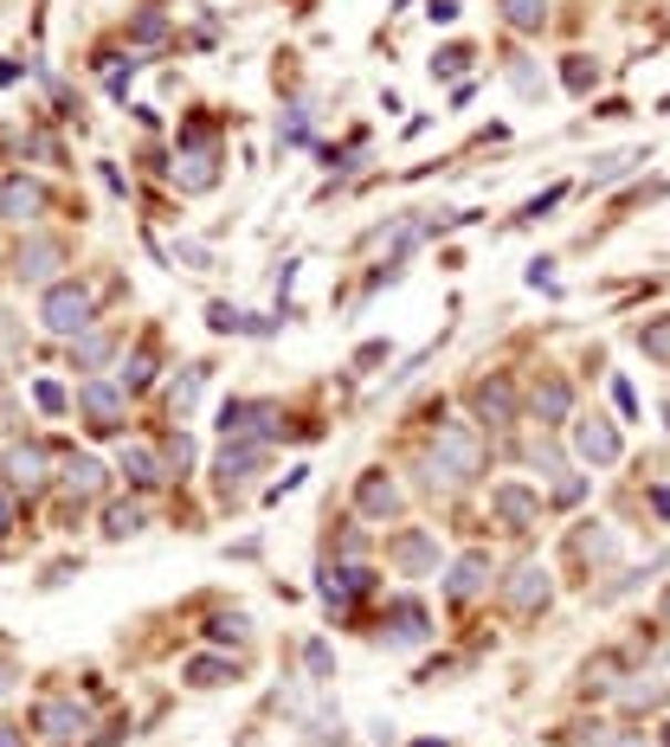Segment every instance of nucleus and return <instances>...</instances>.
Listing matches in <instances>:
<instances>
[{
  "instance_id": "20",
  "label": "nucleus",
  "mask_w": 670,
  "mask_h": 747,
  "mask_svg": "<svg viewBox=\"0 0 670 747\" xmlns=\"http://www.w3.org/2000/svg\"><path fill=\"white\" fill-rule=\"evenodd\" d=\"M181 683H187V690H226V683H239V657L200 651V657H187V664H181Z\"/></svg>"
},
{
  "instance_id": "9",
  "label": "nucleus",
  "mask_w": 670,
  "mask_h": 747,
  "mask_svg": "<svg viewBox=\"0 0 670 747\" xmlns=\"http://www.w3.org/2000/svg\"><path fill=\"white\" fill-rule=\"evenodd\" d=\"M490 516L510 528V535H528L542 523V490L535 484H496L490 490Z\"/></svg>"
},
{
  "instance_id": "16",
  "label": "nucleus",
  "mask_w": 670,
  "mask_h": 747,
  "mask_svg": "<svg viewBox=\"0 0 670 747\" xmlns=\"http://www.w3.org/2000/svg\"><path fill=\"white\" fill-rule=\"evenodd\" d=\"M355 509H362L368 523H394V516L407 509V496H400V484H394L387 471H362V484H355Z\"/></svg>"
},
{
  "instance_id": "11",
  "label": "nucleus",
  "mask_w": 670,
  "mask_h": 747,
  "mask_svg": "<svg viewBox=\"0 0 670 747\" xmlns=\"http://www.w3.org/2000/svg\"><path fill=\"white\" fill-rule=\"evenodd\" d=\"M116 471L129 477L136 490H161L168 477H175V464H168V451L149 445V439H129V445L116 451Z\"/></svg>"
},
{
  "instance_id": "47",
  "label": "nucleus",
  "mask_w": 670,
  "mask_h": 747,
  "mask_svg": "<svg viewBox=\"0 0 670 747\" xmlns=\"http://www.w3.org/2000/svg\"><path fill=\"white\" fill-rule=\"evenodd\" d=\"M651 509H658V523H670V484L651 490Z\"/></svg>"
},
{
  "instance_id": "52",
  "label": "nucleus",
  "mask_w": 670,
  "mask_h": 747,
  "mask_svg": "<svg viewBox=\"0 0 670 747\" xmlns=\"http://www.w3.org/2000/svg\"><path fill=\"white\" fill-rule=\"evenodd\" d=\"M412 747H446V741H412Z\"/></svg>"
},
{
  "instance_id": "35",
  "label": "nucleus",
  "mask_w": 670,
  "mask_h": 747,
  "mask_svg": "<svg viewBox=\"0 0 670 747\" xmlns=\"http://www.w3.org/2000/svg\"><path fill=\"white\" fill-rule=\"evenodd\" d=\"M303 664H310V676H316V683H335V657H329V644H323V638H310V644H303Z\"/></svg>"
},
{
  "instance_id": "17",
  "label": "nucleus",
  "mask_w": 670,
  "mask_h": 747,
  "mask_svg": "<svg viewBox=\"0 0 670 747\" xmlns=\"http://www.w3.org/2000/svg\"><path fill=\"white\" fill-rule=\"evenodd\" d=\"M316 580H323V599H329V606H348V599L374 593V567H368V560H335V567L323 560Z\"/></svg>"
},
{
  "instance_id": "22",
  "label": "nucleus",
  "mask_w": 670,
  "mask_h": 747,
  "mask_svg": "<svg viewBox=\"0 0 670 747\" xmlns=\"http://www.w3.org/2000/svg\"><path fill=\"white\" fill-rule=\"evenodd\" d=\"M528 407L542 412V425H561V419L574 412V387H567L561 374H542V380L528 387Z\"/></svg>"
},
{
  "instance_id": "39",
  "label": "nucleus",
  "mask_w": 670,
  "mask_h": 747,
  "mask_svg": "<svg viewBox=\"0 0 670 747\" xmlns=\"http://www.w3.org/2000/svg\"><path fill=\"white\" fill-rule=\"evenodd\" d=\"M587 690H613V676H619V657H594V664H587Z\"/></svg>"
},
{
  "instance_id": "26",
  "label": "nucleus",
  "mask_w": 670,
  "mask_h": 747,
  "mask_svg": "<svg viewBox=\"0 0 670 747\" xmlns=\"http://www.w3.org/2000/svg\"><path fill=\"white\" fill-rule=\"evenodd\" d=\"M155 368H161V361H155V348H136V355H123V368H116V387H123L129 400H143V393L155 387Z\"/></svg>"
},
{
  "instance_id": "53",
  "label": "nucleus",
  "mask_w": 670,
  "mask_h": 747,
  "mask_svg": "<svg viewBox=\"0 0 670 747\" xmlns=\"http://www.w3.org/2000/svg\"><path fill=\"white\" fill-rule=\"evenodd\" d=\"M664 425H670V400H664Z\"/></svg>"
},
{
  "instance_id": "21",
  "label": "nucleus",
  "mask_w": 670,
  "mask_h": 747,
  "mask_svg": "<svg viewBox=\"0 0 670 747\" xmlns=\"http://www.w3.org/2000/svg\"><path fill=\"white\" fill-rule=\"evenodd\" d=\"M574 451H580L587 464H619V432H613V425L594 412V419H580V425H574Z\"/></svg>"
},
{
  "instance_id": "6",
  "label": "nucleus",
  "mask_w": 670,
  "mask_h": 747,
  "mask_svg": "<svg viewBox=\"0 0 670 747\" xmlns=\"http://www.w3.org/2000/svg\"><path fill=\"white\" fill-rule=\"evenodd\" d=\"M59 271H65V239H52V232H27L20 239V252H13V277L20 284H59Z\"/></svg>"
},
{
  "instance_id": "14",
  "label": "nucleus",
  "mask_w": 670,
  "mask_h": 747,
  "mask_svg": "<svg viewBox=\"0 0 670 747\" xmlns=\"http://www.w3.org/2000/svg\"><path fill=\"white\" fill-rule=\"evenodd\" d=\"M33 728L45 741H72V735H91V709L77 696H45L33 709Z\"/></svg>"
},
{
  "instance_id": "30",
  "label": "nucleus",
  "mask_w": 670,
  "mask_h": 747,
  "mask_svg": "<svg viewBox=\"0 0 670 747\" xmlns=\"http://www.w3.org/2000/svg\"><path fill=\"white\" fill-rule=\"evenodd\" d=\"M143 523H149V509H143V503H111V509H104V535H111V541L143 535Z\"/></svg>"
},
{
  "instance_id": "48",
  "label": "nucleus",
  "mask_w": 670,
  "mask_h": 747,
  "mask_svg": "<svg viewBox=\"0 0 670 747\" xmlns=\"http://www.w3.org/2000/svg\"><path fill=\"white\" fill-rule=\"evenodd\" d=\"M613 747H651V741H645L638 728H619V741H613Z\"/></svg>"
},
{
  "instance_id": "41",
  "label": "nucleus",
  "mask_w": 670,
  "mask_h": 747,
  "mask_svg": "<svg viewBox=\"0 0 670 747\" xmlns=\"http://www.w3.org/2000/svg\"><path fill=\"white\" fill-rule=\"evenodd\" d=\"M510 77H516L522 97H542V77H535V65H528V59H510Z\"/></svg>"
},
{
  "instance_id": "54",
  "label": "nucleus",
  "mask_w": 670,
  "mask_h": 747,
  "mask_svg": "<svg viewBox=\"0 0 670 747\" xmlns=\"http://www.w3.org/2000/svg\"><path fill=\"white\" fill-rule=\"evenodd\" d=\"M0 271H7V252H0Z\"/></svg>"
},
{
  "instance_id": "24",
  "label": "nucleus",
  "mask_w": 670,
  "mask_h": 747,
  "mask_svg": "<svg viewBox=\"0 0 670 747\" xmlns=\"http://www.w3.org/2000/svg\"><path fill=\"white\" fill-rule=\"evenodd\" d=\"M111 355H116V329H111V323H97V329H84V336L72 341V368L77 374H97Z\"/></svg>"
},
{
  "instance_id": "40",
  "label": "nucleus",
  "mask_w": 670,
  "mask_h": 747,
  "mask_svg": "<svg viewBox=\"0 0 670 747\" xmlns=\"http://www.w3.org/2000/svg\"><path fill=\"white\" fill-rule=\"evenodd\" d=\"M561 193H567V187H548V193H542V200H528V207H522V213H516V225L542 220V213H555V207H561Z\"/></svg>"
},
{
  "instance_id": "18",
  "label": "nucleus",
  "mask_w": 670,
  "mask_h": 747,
  "mask_svg": "<svg viewBox=\"0 0 670 747\" xmlns=\"http://www.w3.org/2000/svg\"><path fill=\"white\" fill-rule=\"evenodd\" d=\"M380 638H387V644H400V651L426 644V638H432L426 606H419V599H394V606H387V619H380Z\"/></svg>"
},
{
  "instance_id": "37",
  "label": "nucleus",
  "mask_w": 670,
  "mask_h": 747,
  "mask_svg": "<svg viewBox=\"0 0 670 747\" xmlns=\"http://www.w3.org/2000/svg\"><path fill=\"white\" fill-rule=\"evenodd\" d=\"M471 65V45H446V52H432V77H458Z\"/></svg>"
},
{
  "instance_id": "1",
  "label": "nucleus",
  "mask_w": 670,
  "mask_h": 747,
  "mask_svg": "<svg viewBox=\"0 0 670 747\" xmlns=\"http://www.w3.org/2000/svg\"><path fill=\"white\" fill-rule=\"evenodd\" d=\"M490 464V445H484V425L478 419H446L432 432V471L446 484H478Z\"/></svg>"
},
{
  "instance_id": "19",
  "label": "nucleus",
  "mask_w": 670,
  "mask_h": 747,
  "mask_svg": "<svg viewBox=\"0 0 670 747\" xmlns=\"http://www.w3.org/2000/svg\"><path fill=\"white\" fill-rule=\"evenodd\" d=\"M387 560H394L400 574H426V567H439V541H432L426 528H407V535L387 541Z\"/></svg>"
},
{
  "instance_id": "43",
  "label": "nucleus",
  "mask_w": 670,
  "mask_h": 747,
  "mask_svg": "<svg viewBox=\"0 0 670 747\" xmlns=\"http://www.w3.org/2000/svg\"><path fill=\"white\" fill-rule=\"evenodd\" d=\"M580 496H587V484H580V477H567V471H561V484H555V503H580Z\"/></svg>"
},
{
  "instance_id": "28",
  "label": "nucleus",
  "mask_w": 670,
  "mask_h": 747,
  "mask_svg": "<svg viewBox=\"0 0 670 747\" xmlns=\"http://www.w3.org/2000/svg\"><path fill=\"white\" fill-rule=\"evenodd\" d=\"M574 555L580 560H613L619 555V535H613L606 523H580L574 528Z\"/></svg>"
},
{
  "instance_id": "34",
  "label": "nucleus",
  "mask_w": 670,
  "mask_h": 747,
  "mask_svg": "<svg viewBox=\"0 0 670 747\" xmlns=\"http://www.w3.org/2000/svg\"><path fill=\"white\" fill-rule=\"evenodd\" d=\"M632 161H638V149H626V155H599L594 175H587V187H613L619 175H626V168H632Z\"/></svg>"
},
{
  "instance_id": "12",
  "label": "nucleus",
  "mask_w": 670,
  "mask_h": 747,
  "mask_svg": "<svg viewBox=\"0 0 670 747\" xmlns=\"http://www.w3.org/2000/svg\"><path fill=\"white\" fill-rule=\"evenodd\" d=\"M278 425V400H226L220 407V439H271Z\"/></svg>"
},
{
  "instance_id": "46",
  "label": "nucleus",
  "mask_w": 670,
  "mask_h": 747,
  "mask_svg": "<svg viewBox=\"0 0 670 747\" xmlns=\"http://www.w3.org/2000/svg\"><path fill=\"white\" fill-rule=\"evenodd\" d=\"M613 400H619V412H638V393H632V380H613Z\"/></svg>"
},
{
  "instance_id": "50",
  "label": "nucleus",
  "mask_w": 670,
  "mask_h": 747,
  "mask_svg": "<svg viewBox=\"0 0 670 747\" xmlns=\"http://www.w3.org/2000/svg\"><path fill=\"white\" fill-rule=\"evenodd\" d=\"M7 690H13V664H7V657H0V696H7Z\"/></svg>"
},
{
  "instance_id": "49",
  "label": "nucleus",
  "mask_w": 670,
  "mask_h": 747,
  "mask_svg": "<svg viewBox=\"0 0 670 747\" xmlns=\"http://www.w3.org/2000/svg\"><path fill=\"white\" fill-rule=\"evenodd\" d=\"M0 747H27V735H20V728H7V722H0Z\"/></svg>"
},
{
  "instance_id": "4",
  "label": "nucleus",
  "mask_w": 670,
  "mask_h": 747,
  "mask_svg": "<svg viewBox=\"0 0 670 747\" xmlns=\"http://www.w3.org/2000/svg\"><path fill=\"white\" fill-rule=\"evenodd\" d=\"M52 471H59V457H52V445H39V439H13V445L0 451V484L13 490V496H39V490L52 484Z\"/></svg>"
},
{
  "instance_id": "2",
  "label": "nucleus",
  "mask_w": 670,
  "mask_h": 747,
  "mask_svg": "<svg viewBox=\"0 0 670 747\" xmlns=\"http://www.w3.org/2000/svg\"><path fill=\"white\" fill-rule=\"evenodd\" d=\"M39 323H45L52 336L77 341L84 329H97V291H91L84 277H59V284H45V291H39Z\"/></svg>"
},
{
  "instance_id": "29",
  "label": "nucleus",
  "mask_w": 670,
  "mask_h": 747,
  "mask_svg": "<svg viewBox=\"0 0 670 747\" xmlns=\"http://www.w3.org/2000/svg\"><path fill=\"white\" fill-rule=\"evenodd\" d=\"M496 13L510 20V33H542L548 27V0H496Z\"/></svg>"
},
{
  "instance_id": "51",
  "label": "nucleus",
  "mask_w": 670,
  "mask_h": 747,
  "mask_svg": "<svg viewBox=\"0 0 670 747\" xmlns=\"http://www.w3.org/2000/svg\"><path fill=\"white\" fill-rule=\"evenodd\" d=\"M658 612H664V619H670V587H664V599H658Z\"/></svg>"
},
{
  "instance_id": "31",
  "label": "nucleus",
  "mask_w": 670,
  "mask_h": 747,
  "mask_svg": "<svg viewBox=\"0 0 670 747\" xmlns=\"http://www.w3.org/2000/svg\"><path fill=\"white\" fill-rule=\"evenodd\" d=\"M200 632L213 638V644H245V638H252V612H213Z\"/></svg>"
},
{
  "instance_id": "33",
  "label": "nucleus",
  "mask_w": 670,
  "mask_h": 747,
  "mask_svg": "<svg viewBox=\"0 0 670 747\" xmlns=\"http://www.w3.org/2000/svg\"><path fill=\"white\" fill-rule=\"evenodd\" d=\"M594 77H599L594 59H580V52H574V59H561V84H567L574 97H587V91H594Z\"/></svg>"
},
{
  "instance_id": "38",
  "label": "nucleus",
  "mask_w": 670,
  "mask_h": 747,
  "mask_svg": "<svg viewBox=\"0 0 670 747\" xmlns=\"http://www.w3.org/2000/svg\"><path fill=\"white\" fill-rule=\"evenodd\" d=\"M664 703V683H645V676H632V690H626V709H658Z\"/></svg>"
},
{
  "instance_id": "36",
  "label": "nucleus",
  "mask_w": 670,
  "mask_h": 747,
  "mask_svg": "<svg viewBox=\"0 0 670 747\" xmlns=\"http://www.w3.org/2000/svg\"><path fill=\"white\" fill-rule=\"evenodd\" d=\"M33 400H39V412H52V419H59V412H72V393H65L59 380H33Z\"/></svg>"
},
{
  "instance_id": "15",
  "label": "nucleus",
  "mask_w": 670,
  "mask_h": 747,
  "mask_svg": "<svg viewBox=\"0 0 670 747\" xmlns=\"http://www.w3.org/2000/svg\"><path fill=\"white\" fill-rule=\"evenodd\" d=\"M264 464V445L259 439H226L220 457H213V477H220V496H239L245 490V477Z\"/></svg>"
},
{
  "instance_id": "7",
  "label": "nucleus",
  "mask_w": 670,
  "mask_h": 747,
  "mask_svg": "<svg viewBox=\"0 0 670 747\" xmlns=\"http://www.w3.org/2000/svg\"><path fill=\"white\" fill-rule=\"evenodd\" d=\"M471 407H478V425H490V432H510L522 419V393L510 374H484L478 387H471Z\"/></svg>"
},
{
  "instance_id": "44",
  "label": "nucleus",
  "mask_w": 670,
  "mask_h": 747,
  "mask_svg": "<svg viewBox=\"0 0 670 747\" xmlns=\"http://www.w3.org/2000/svg\"><path fill=\"white\" fill-rule=\"evenodd\" d=\"M426 20H432V27H451V20H458V0H432Z\"/></svg>"
},
{
  "instance_id": "45",
  "label": "nucleus",
  "mask_w": 670,
  "mask_h": 747,
  "mask_svg": "<svg viewBox=\"0 0 670 747\" xmlns=\"http://www.w3.org/2000/svg\"><path fill=\"white\" fill-rule=\"evenodd\" d=\"M303 477H310V471H303V464H297V471H284V484H271V490H264V496H271V503H278V496H291V490H297Z\"/></svg>"
},
{
  "instance_id": "42",
  "label": "nucleus",
  "mask_w": 670,
  "mask_h": 747,
  "mask_svg": "<svg viewBox=\"0 0 670 747\" xmlns=\"http://www.w3.org/2000/svg\"><path fill=\"white\" fill-rule=\"evenodd\" d=\"M13 523H20V496L0 484V535H13Z\"/></svg>"
},
{
  "instance_id": "23",
  "label": "nucleus",
  "mask_w": 670,
  "mask_h": 747,
  "mask_svg": "<svg viewBox=\"0 0 670 747\" xmlns=\"http://www.w3.org/2000/svg\"><path fill=\"white\" fill-rule=\"evenodd\" d=\"M104 477H111V471H104L97 457H65V471H59V484H65V496H72V503L104 496Z\"/></svg>"
},
{
  "instance_id": "25",
  "label": "nucleus",
  "mask_w": 670,
  "mask_h": 747,
  "mask_svg": "<svg viewBox=\"0 0 670 747\" xmlns=\"http://www.w3.org/2000/svg\"><path fill=\"white\" fill-rule=\"evenodd\" d=\"M123 33H129V52H155V45H168V39H175V27H168V13H161V7H136V20H129Z\"/></svg>"
},
{
  "instance_id": "10",
  "label": "nucleus",
  "mask_w": 670,
  "mask_h": 747,
  "mask_svg": "<svg viewBox=\"0 0 670 747\" xmlns=\"http://www.w3.org/2000/svg\"><path fill=\"white\" fill-rule=\"evenodd\" d=\"M490 580H496V560H490L484 548H464V555L451 560V574H446V599L451 606H471V599L490 593Z\"/></svg>"
},
{
  "instance_id": "3",
  "label": "nucleus",
  "mask_w": 670,
  "mask_h": 747,
  "mask_svg": "<svg viewBox=\"0 0 670 747\" xmlns=\"http://www.w3.org/2000/svg\"><path fill=\"white\" fill-rule=\"evenodd\" d=\"M175 181H181V193H207V187H220V136H213L207 123H187V129H181Z\"/></svg>"
},
{
  "instance_id": "5",
  "label": "nucleus",
  "mask_w": 670,
  "mask_h": 747,
  "mask_svg": "<svg viewBox=\"0 0 670 747\" xmlns=\"http://www.w3.org/2000/svg\"><path fill=\"white\" fill-rule=\"evenodd\" d=\"M45 207H52V193H45L39 175L13 168V175L0 181V220H7V225H27V232H33V225L45 220Z\"/></svg>"
},
{
  "instance_id": "55",
  "label": "nucleus",
  "mask_w": 670,
  "mask_h": 747,
  "mask_svg": "<svg viewBox=\"0 0 670 747\" xmlns=\"http://www.w3.org/2000/svg\"><path fill=\"white\" fill-rule=\"evenodd\" d=\"M664 747H670V728H664Z\"/></svg>"
},
{
  "instance_id": "27",
  "label": "nucleus",
  "mask_w": 670,
  "mask_h": 747,
  "mask_svg": "<svg viewBox=\"0 0 670 747\" xmlns=\"http://www.w3.org/2000/svg\"><path fill=\"white\" fill-rule=\"evenodd\" d=\"M200 393H207V368L193 361V368H181L175 380H168V412H175V419H187V412L200 407Z\"/></svg>"
},
{
  "instance_id": "32",
  "label": "nucleus",
  "mask_w": 670,
  "mask_h": 747,
  "mask_svg": "<svg viewBox=\"0 0 670 747\" xmlns=\"http://www.w3.org/2000/svg\"><path fill=\"white\" fill-rule=\"evenodd\" d=\"M638 348L658 361V368H670V316H651V323H638Z\"/></svg>"
},
{
  "instance_id": "13",
  "label": "nucleus",
  "mask_w": 670,
  "mask_h": 747,
  "mask_svg": "<svg viewBox=\"0 0 670 747\" xmlns=\"http://www.w3.org/2000/svg\"><path fill=\"white\" fill-rule=\"evenodd\" d=\"M548 599H555V574H548L542 560H522L516 574L503 580V606H510V612H542Z\"/></svg>"
},
{
  "instance_id": "8",
  "label": "nucleus",
  "mask_w": 670,
  "mask_h": 747,
  "mask_svg": "<svg viewBox=\"0 0 670 747\" xmlns=\"http://www.w3.org/2000/svg\"><path fill=\"white\" fill-rule=\"evenodd\" d=\"M77 407L91 412V432H97V439H116L123 419H129V393H123L116 380H97V374H91V380L77 387Z\"/></svg>"
}]
</instances>
